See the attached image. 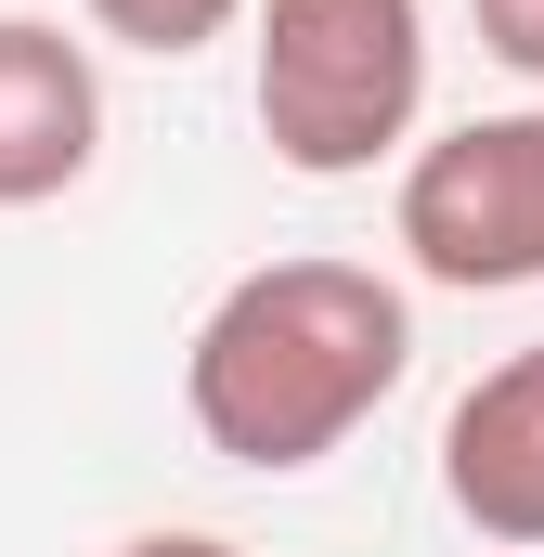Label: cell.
<instances>
[{
  "label": "cell",
  "instance_id": "9c48e42d",
  "mask_svg": "<svg viewBox=\"0 0 544 557\" xmlns=\"http://www.w3.org/2000/svg\"><path fill=\"white\" fill-rule=\"evenodd\" d=\"M532 557H544V545H532Z\"/></svg>",
  "mask_w": 544,
  "mask_h": 557
},
{
  "label": "cell",
  "instance_id": "ba28073f",
  "mask_svg": "<svg viewBox=\"0 0 544 557\" xmlns=\"http://www.w3.org/2000/svg\"><path fill=\"white\" fill-rule=\"evenodd\" d=\"M118 557H247V545H221V532H131Z\"/></svg>",
  "mask_w": 544,
  "mask_h": 557
},
{
  "label": "cell",
  "instance_id": "8992f818",
  "mask_svg": "<svg viewBox=\"0 0 544 557\" xmlns=\"http://www.w3.org/2000/svg\"><path fill=\"white\" fill-rule=\"evenodd\" d=\"M78 13H91V39L156 52V65H182V52H208L221 26H247V0H78Z\"/></svg>",
  "mask_w": 544,
  "mask_h": 557
},
{
  "label": "cell",
  "instance_id": "3957f363",
  "mask_svg": "<svg viewBox=\"0 0 544 557\" xmlns=\"http://www.w3.org/2000/svg\"><path fill=\"white\" fill-rule=\"evenodd\" d=\"M403 260L454 298H506L544 285V104L467 117V131L403 156V208H390Z\"/></svg>",
  "mask_w": 544,
  "mask_h": 557
},
{
  "label": "cell",
  "instance_id": "277c9868",
  "mask_svg": "<svg viewBox=\"0 0 544 557\" xmlns=\"http://www.w3.org/2000/svg\"><path fill=\"white\" fill-rule=\"evenodd\" d=\"M104 156V78L91 39H65L52 13H0V208H52L78 195Z\"/></svg>",
  "mask_w": 544,
  "mask_h": 557
},
{
  "label": "cell",
  "instance_id": "5b68a950",
  "mask_svg": "<svg viewBox=\"0 0 544 557\" xmlns=\"http://www.w3.org/2000/svg\"><path fill=\"white\" fill-rule=\"evenodd\" d=\"M441 506L506 557L544 545V337L467 376V403L441 416Z\"/></svg>",
  "mask_w": 544,
  "mask_h": 557
},
{
  "label": "cell",
  "instance_id": "6da1fadb",
  "mask_svg": "<svg viewBox=\"0 0 544 557\" xmlns=\"http://www.w3.org/2000/svg\"><path fill=\"white\" fill-rule=\"evenodd\" d=\"M415 376V298L376 260H260L208 298L182 350V416L221 467L298 480Z\"/></svg>",
  "mask_w": 544,
  "mask_h": 557
},
{
  "label": "cell",
  "instance_id": "52a82bcc",
  "mask_svg": "<svg viewBox=\"0 0 544 557\" xmlns=\"http://www.w3.org/2000/svg\"><path fill=\"white\" fill-rule=\"evenodd\" d=\"M467 13H480V52L544 91V0H467Z\"/></svg>",
  "mask_w": 544,
  "mask_h": 557
},
{
  "label": "cell",
  "instance_id": "7a4b0ae2",
  "mask_svg": "<svg viewBox=\"0 0 544 557\" xmlns=\"http://www.w3.org/2000/svg\"><path fill=\"white\" fill-rule=\"evenodd\" d=\"M260 13V143L298 182H363L428 117V0H247Z\"/></svg>",
  "mask_w": 544,
  "mask_h": 557
}]
</instances>
